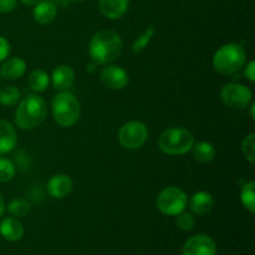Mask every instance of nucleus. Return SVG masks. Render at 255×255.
<instances>
[{
	"label": "nucleus",
	"instance_id": "obj_1",
	"mask_svg": "<svg viewBox=\"0 0 255 255\" xmlns=\"http://www.w3.org/2000/svg\"><path fill=\"white\" fill-rule=\"evenodd\" d=\"M122 52V39L114 30H101L92 36L89 45L91 61L96 65H107Z\"/></svg>",
	"mask_w": 255,
	"mask_h": 255
},
{
	"label": "nucleus",
	"instance_id": "obj_2",
	"mask_svg": "<svg viewBox=\"0 0 255 255\" xmlns=\"http://www.w3.org/2000/svg\"><path fill=\"white\" fill-rule=\"evenodd\" d=\"M46 102L39 95H27L15 112V124L21 129H32L45 121Z\"/></svg>",
	"mask_w": 255,
	"mask_h": 255
},
{
	"label": "nucleus",
	"instance_id": "obj_3",
	"mask_svg": "<svg viewBox=\"0 0 255 255\" xmlns=\"http://www.w3.org/2000/svg\"><path fill=\"white\" fill-rule=\"evenodd\" d=\"M247 52L239 44H227L217 50L213 56V66L219 74L233 75L244 66Z\"/></svg>",
	"mask_w": 255,
	"mask_h": 255
},
{
	"label": "nucleus",
	"instance_id": "obj_4",
	"mask_svg": "<svg viewBox=\"0 0 255 255\" xmlns=\"http://www.w3.org/2000/svg\"><path fill=\"white\" fill-rule=\"evenodd\" d=\"M80 104L72 92L61 91L52 100V116L57 125L62 127H71L79 121Z\"/></svg>",
	"mask_w": 255,
	"mask_h": 255
},
{
	"label": "nucleus",
	"instance_id": "obj_5",
	"mask_svg": "<svg viewBox=\"0 0 255 255\" xmlns=\"http://www.w3.org/2000/svg\"><path fill=\"white\" fill-rule=\"evenodd\" d=\"M194 138L191 132L181 127L168 128L161 134L158 146L162 152L169 156H181L191 151Z\"/></svg>",
	"mask_w": 255,
	"mask_h": 255
},
{
	"label": "nucleus",
	"instance_id": "obj_6",
	"mask_svg": "<svg viewBox=\"0 0 255 255\" xmlns=\"http://www.w3.org/2000/svg\"><path fill=\"white\" fill-rule=\"evenodd\" d=\"M187 194L178 187H167L157 197V208L166 216H178L187 207Z\"/></svg>",
	"mask_w": 255,
	"mask_h": 255
},
{
	"label": "nucleus",
	"instance_id": "obj_7",
	"mask_svg": "<svg viewBox=\"0 0 255 255\" xmlns=\"http://www.w3.org/2000/svg\"><path fill=\"white\" fill-rule=\"evenodd\" d=\"M148 138L146 125L139 121H129L122 125L119 131V141L125 148L137 149L143 146Z\"/></svg>",
	"mask_w": 255,
	"mask_h": 255
},
{
	"label": "nucleus",
	"instance_id": "obj_8",
	"mask_svg": "<svg viewBox=\"0 0 255 255\" xmlns=\"http://www.w3.org/2000/svg\"><path fill=\"white\" fill-rule=\"evenodd\" d=\"M252 91L247 86L241 84L226 85L221 91V99L226 106L231 109L243 110L252 102Z\"/></svg>",
	"mask_w": 255,
	"mask_h": 255
},
{
	"label": "nucleus",
	"instance_id": "obj_9",
	"mask_svg": "<svg viewBox=\"0 0 255 255\" xmlns=\"http://www.w3.org/2000/svg\"><path fill=\"white\" fill-rule=\"evenodd\" d=\"M216 252L214 241L204 234L192 237L183 247V255H216Z\"/></svg>",
	"mask_w": 255,
	"mask_h": 255
},
{
	"label": "nucleus",
	"instance_id": "obj_10",
	"mask_svg": "<svg viewBox=\"0 0 255 255\" xmlns=\"http://www.w3.org/2000/svg\"><path fill=\"white\" fill-rule=\"evenodd\" d=\"M101 81L107 89L122 90L128 84V74L126 70L116 65H109L101 70Z\"/></svg>",
	"mask_w": 255,
	"mask_h": 255
},
{
	"label": "nucleus",
	"instance_id": "obj_11",
	"mask_svg": "<svg viewBox=\"0 0 255 255\" xmlns=\"http://www.w3.org/2000/svg\"><path fill=\"white\" fill-rule=\"evenodd\" d=\"M72 179L70 178L67 174H55L47 182V193L52 197V198L62 199L65 197L69 196L72 191Z\"/></svg>",
	"mask_w": 255,
	"mask_h": 255
},
{
	"label": "nucleus",
	"instance_id": "obj_12",
	"mask_svg": "<svg viewBox=\"0 0 255 255\" xmlns=\"http://www.w3.org/2000/svg\"><path fill=\"white\" fill-rule=\"evenodd\" d=\"M75 80L74 70L67 65H60L52 71L51 81L55 90L59 91H66L72 86Z\"/></svg>",
	"mask_w": 255,
	"mask_h": 255
},
{
	"label": "nucleus",
	"instance_id": "obj_13",
	"mask_svg": "<svg viewBox=\"0 0 255 255\" xmlns=\"http://www.w3.org/2000/svg\"><path fill=\"white\" fill-rule=\"evenodd\" d=\"M17 142V134L11 124L0 120V156L11 152Z\"/></svg>",
	"mask_w": 255,
	"mask_h": 255
},
{
	"label": "nucleus",
	"instance_id": "obj_14",
	"mask_svg": "<svg viewBox=\"0 0 255 255\" xmlns=\"http://www.w3.org/2000/svg\"><path fill=\"white\" fill-rule=\"evenodd\" d=\"M0 234L9 242H17L24 236V227L16 218L7 217L0 222Z\"/></svg>",
	"mask_w": 255,
	"mask_h": 255
},
{
	"label": "nucleus",
	"instance_id": "obj_15",
	"mask_svg": "<svg viewBox=\"0 0 255 255\" xmlns=\"http://www.w3.org/2000/svg\"><path fill=\"white\" fill-rule=\"evenodd\" d=\"M214 199L208 192H197L189 202V208L197 216H206L213 209Z\"/></svg>",
	"mask_w": 255,
	"mask_h": 255
},
{
	"label": "nucleus",
	"instance_id": "obj_16",
	"mask_svg": "<svg viewBox=\"0 0 255 255\" xmlns=\"http://www.w3.org/2000/svg\"><path fill=\"white\" fill-rule=\"evenodd\" d=\"M32 14H34L35 21L41 25H46L56 19L57 7L52 1L41 0V1H39L35 5Z\"/></svg>",
	"mask_w": 255,
	"mask_h": 255
},
{
	"label": "nucleus",
	"instance_id": "obj_17",
	"mask_svg": "<svg viewBox=\"0 0 255 255\" xmlns=\"http://www.w3.org/2000/svg\"><path fill=\"white\" fill-rule=\"evenodd\" d=\"M25 70L26 62L21 57H10L2 64L0 74L6 80H16L25 74Z\"/></svg>",
	"mask_w": 255,
	"mask_h": 255
},
{
	"label": "nucleus",
	"instance_id": "obj_18",
	"mask_svg": "<svg viewBox=\"0 0 255 255\" xmlns=\"http://www.w3.org/2000/svg\"><path fill=\"white\" fill-rule=\"evenodd\" d=\"M102 14L109 19H119L127 11L128 0H99Z\"/></svg>",
	"mask_w": 255,
	"mask_h": 255
},
{
	"label": "nucleus",
	"instance_id": "obj_19",
	"mask_svg": "<svg viewBox=\"0 0 255 255\" xmlns=\"http://www.w3.org/2000/svg\"><path fill=\"white\" fill-rule=\"evenodd\" d=\"M192 153L196 161L201 163H209L216 157V148L209 142H198L192 146Z\"/></svg>",
	"mask_w": 255,
	"mask_h": 255
},
{
	"label": "nucleus",
	"instance_id": "obj_20",
	"mask_svg": "<svg viewBox=\"0 0 255 255\" xmlns=\"http://www.w3.org/2000/svg\"><path fill=\"white\" fill-rule=\"evenodd\" d=\"M50 82V77L44 70H35L29 76V86L32 91L42 92L47 89Z\"/></svg>",
	"mask_w": 255,
	"mask_h": 255
},
{
	"label": "nucleus",
	"instance_id": "obj_21",
	"mask_svg": "<svg viewBox=\"0 0 255 255\" xmlns=\"http://www.w3.org/2000/svg\"><path fill=\"white\" fill-rule=\"evenodd\" d=\"M241 201L244 208L248 209L251 213L255 212V182L251 181L246 183L241 192Z\"/></svg>",
	"mask_w": 255,
	"mask_h": 255
},
{
	"label": "nucleus",
	"instance_id": "obj_22",
	"mask_svg": "<svg viewBox=\"0 0 255 255\" xmlns=\"http://www.w3.org/2000/svg\"><path fill=\"white\" fill-rule=\"evenodd\" d=\"M7 212L14 217H25L30 212V203L24 198L12 199L7 204Z\"/></svg>",
	"mask_w": 255,
	"mask_h": 255
},
{
	"label": "nucleus",
	"instance_id": "obj_23",
	"mask_svg": "<svg viewBox=\"0 0 255 255\" xmlns=\"http://www.w3.org/2000/svg\"><path fill=\"white\" fill-rule=\"evenodd\" d=\"M20 100V91L14 86L0 89V104L4 106H12Z\"/></svg>",
	"mask_w": 255,
	"mask_h": 255
},
{
	"label": "nucleus",
	"instance_id": "obj_24",
	"mask_svg": "<svg viewBox=\"0 0 255 255\" xmlns=\"http://www.w3.org/2000/svg\"><path fill=\"white\" fill-rule=\"evenodd\" d=\"M154 35V27L153 26H149L137 37L136 41L133 42V46H132V51L134 54H139V52L143 51L147 46H148L149 41L152 40Z\"/></svg>",
	"mask_w": 255,
	"mask_h": 255
},
{
	"label": "nucleus",
	"instance_id": "obj_25",
	"mask_svg": "<svg viewBox=\"0 0 255 255\" xmlns=\"http://www.w3.org/2000/svg\"><path fill=\"white\" fill-rule=\"evenodd\" d=\"M15 176V166L9 158H0V182L6 183L10 182Z\"/></svg>",
	"mask_w": 255,
	"mask_h": 255
},
{
	"label": "nucleus",
	"instance_id": "obj_26",
	"mask_svg": "<svg viewBox=\"0 0 255 255\" xmlns=\"http://www.w3.org/2000/svg\"><path fill=\"white\" fill-rule=\"evenodd\" d=\"M242 151H243L244 157L254 164V157H255V134L251 133L244 138L243 143H242Z\"/></svg>",
	"mask_w": 255,
	"mask_h": 255
},
{
	"label": "nucleus",
	"instance_id": "obj_27",
	"mask_svg": "<svg viewBox=\"0 0 255 255\" xmlns=\"http://www.w3.org/2000/svg\"><path fill=\"white\" fill-rule=\"evenodd\" d=\"M176 224L181 231H191L194 226V218L192 214L186 213V212H182L177 216Z\"/></svg>",
	"mask_w": 255,
	"mask_h": 255
},
{
	"label": "nucleus",
	"instance_id": "obj_28",
	"mask_svg": "<svg viewBox=\"0 0 255 255\" xmlns=\"http://www.w3.org/2000/svg\"><path fill=\"white\" fill-rule=\"evenodd\" d=\"M10 52V45L5 37L0 36V62L4 61Z\"/></svg>",
	"mask_w": 255,
	"mask_h": 255
},
{
	"label": "nucleus",
	"instance_id": "obj_29",
	"mask_svg": "<svg viewBox=\"0 0 255 255\" xmlns=\"http://www.w3.org/2000/svg\"><path fill=\"white\" fill-rule=\"evenodd\" d=\"M16 7V0H0V12H10Z\"/></svg>",
	"mask_w": 255,
	"mask_h": 255
},
{
	"label": "nucleus",
	"instance_id": "obj_30",
	"mask_svg": "<svg viewBox=\"0 0 255 255\" xmlns=\"http://www.w3.org/2000/svg\"><path fill=\"white\" fill-rule=\"evenodd\" d=\"M244 75L249 79V81L254 82L255 81V62L251 61L246 66V70H244Z\"/></svg>",
	"mask_w": 255,
	"mask_h": 255
},
{
	"label": "nucleus",
	"instance_id": "obj_31",
	"mask_svg": "<svg viewBox=\"0 0 255 255\" xmlns=\"http://www.w3.org/2000/svg\"><path fill=\"white\" fill-rule=\"evenodd\" d=\"M5 212V202H4V198H2V194L0 193V217L4 214Z\"/></svg>",
	"mask_w": 255,
	"mask_h": 255
},
{
	"label": "nucleus",
	"instance_id": "obj_32",
	"mask_svg": "<svg viewBox=\"0 0 255 255\" xmlns=\"http://www.w3.org/2000/svg\"><path fill=\"white\" fill-rule=\"evenodd\" d=\"M20 1H22L26 5H36L37 2L41 1V0H20Z\"/></svg>",
	"mask_w": 255,
	"mask_h": 255
},
{
	"label": "nucleus",
	"instance_id": "obj_33",
	"mask_svg": "<svg viewBox=\"0 0 255 255\" xmlns=\"http://www.w3.org/2000/svg\"><path fill=\"white\" fill-rule=\"evenodd\" d=\"M96 66H97V65L95 64L94 61H91L89 65H87V71H89V72H94L95 71L94 67H96Z\"/></svg>",
	"mask_w": 255,
	"mask_h": 255
},
{
	"label": "nucleus",
	"instance_id": "obj_34",
	"mask_svg": "<svg viewBox=\"0 0 255 255\" xmlns=\"http://www.w3.org/2000/svg\"><path fill=\"white\" fill-rule=\"evenodd\" d=\"M254 110H255V104L253 102V104H252V106H251V116H252V119H255V116H254Z\"/></svg>",
	"mask_w": 255,
	"mask_h": 255
},
{
	"label": "nucleus",
	"instance_id": "obj_35",
	"mask_svg": "<svg viewBox=\"0 0 255 255\" xmlns=\"http://www.w3.org/2000/svg\"><path fill=\"white\" fill-rule=\"evenodd\" d=\"M75 1H82V0H75Z\"/></svg>",
	"mask_w": 255,
	"mask_h": 255
}]
</instances>
